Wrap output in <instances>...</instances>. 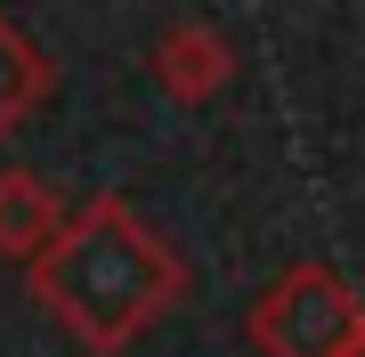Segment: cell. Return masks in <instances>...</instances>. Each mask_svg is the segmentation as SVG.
<instances>
[{
	"mask_svg": "<svg viewBox=\"0 0 365 357\" xmlns=\"http://www.w3.org/2000/svg\"><path fill=\"white\" fill-rule=\"evenodd\" d=\"M41 284H49V301L66 309L98 349H114L122 333L170 292V260H163V244L146 236V227H130L122 203H98V212L49 252Z\"/></svg>",
	"mask_w": 365,
	"mask_h": 357,
	"instance_id": "cell-1",
	"label": "cell"
},
{
	"mask_svg": "<svg viewBox=\"0 0 365 357\" xmlns=\"http://www.w3.org/2000/svg\"><path fill=\"white\" fill-rule=\"evenodd\" d=\"M349 357H365V333H357V349H349Z\"/></svg>",
	"mask_w": 365,
	"mask_h": 357,
	"instance_id": "cell-5",
	"label": "cell"
},
{
	"mask_svg": "<svg viewBox=\"0 0 365 357\" xmlns=\"http://www.w3.org/2000/svg\"><path fill=\"white\" fill-rule=\"evenodd\" d=\"M260 341L276 357H349L357 349V301L325 276V268H300V276L260 309Z\"/></svg>",
	"mask_w": 365,
	"mask_h": 357,
	"instance_id": "cell-2",
	"label": "cell"
},
{
	"mask_svg": "<svg viewBox=\"0 0 365 357\" xmlns=\"http://www.w3.org/2000/svg\"><path fill=\"white\" fill-rule=\"evenodd\" d=\"M49 227V195L33 179H0V244H33Z\"/></svg>",
	"mask_w": 365,
	"mask_h": 357,
	"instance_id": "cell-4",
	"label": "cell"
},
{
	"mask_svg": "<svg viewBox=\"0 0 365 357\" xmlns=\"http://www.w3.org/2000/svg\"><path fill=\"white\" fill-rule=\"evenodd\" d=\"M33 90H41L33 49H25L9 25H0V122H16V114H25V106H33Z\"/></svg>",
	"mask_w": 365,
	"mask_h": 357,
	"instance_id": "cell-3",
	"label": "cell"
}]
</instances>
